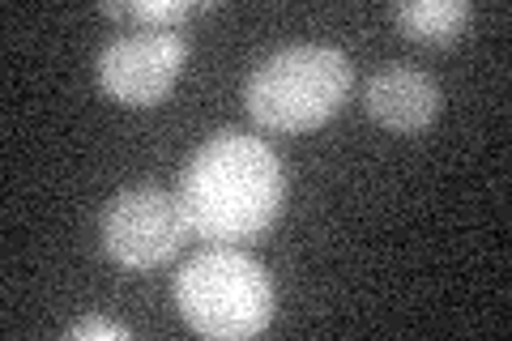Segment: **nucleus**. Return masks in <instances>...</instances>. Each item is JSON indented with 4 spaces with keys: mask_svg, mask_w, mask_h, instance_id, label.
<instances>
[{
    "mask_svg": "<svg viewBox=\"0 0 512 341\" xmlns=\"http://www.w3.org/2000/svg\"><path fill=\"white\" fill-rule=\"evenodd\" d=\"M175 197L192 235L210 243H244L278 222L286 175L278 154L256 133L222 128L188 158Z\"/></svg>",
    "mask_w": 512,
    "mask_h": 341,
    "instance_id": "1",
    "label": "nucleus"
},
{
    "mask_svg": "<svg viewBox=\"0 0 512 341\" xmlns=\"http://www.w3.org/2000/svg\"><path fill=\"white\" fill-rule=\"evenodd\" d=\"M175 303L201 337L244 341L274 320V282L256 256L214 243L175 273Z\"/></svg>",
    "mask_w": 512,
    "mask_h": 341,
    "instance_id": "2",
    "label": "nucleus"
},
{
    "mask_svg": "<svg viewBox=\"0 0 512 341\" xmlns=\"http://www.w3.org/2000/svg\"><path fill=\"white\" fill-rule=\"evenodd\" d=\"M350 86H355V69L346 52L325 43H295L265 56L248 73L244 103L256 124L278 128V133H303L338 116Z\"/></svg>",
    "mask_w": 512,
    "mask_h": 341,
    "instance_id": "3",
    "label": "nucleus"
},
{
    "mask_svg": "<svg viewBox=\"0 0 512 341\" xmlns=\"http://www.w3.org/2000/svg\"><path fill=\"white\" fill-rule=\"evenodd\" d=\"M188 218L175 192L154 188V184H137L116 192L103 205L99 218V235H103V252L124 269H154L167 265L188 239Z\"/></svg>",
    "mask_w": 512,
    "mask_h": 341,
    "instance_id": "4",
    "label": "nucleus"
},
{
    "mask_svg": "<svg viewBox=\"0 0 512 341\" xmlns=\"http://www.w3.org/2000/svg\"><path fill=\"white\" fill-rule=\"evenodd\" d=\"M188 60V35L180 26H133L103 43L99 86L124 107H154L167 99Z\"/></svg>",
    "mask_w": 512,
    "mask_h": 341,
    "instance_id": "5",
    "label": "nucleus"
},
{
    "mask_svg": "<svg viewBox=\"0 0 512 341\" xmlns=\"http://www.w3.org/2000/svg\"><path fill=\"white\" fill-rule=\"evenodd\" d=\"M363 107L376 124L393 128V133H419L440 116V86L419 64L393 60L367 77Z\"/></svg>",
    "mask_w": 512,
    "mask_h": 341,
    "instance_id": "6",
    "label": "nucleus"
},
{
    "mask_svg": "<svg viewBox=\"0 0 512 341\" xmlns=\"http://www.w3.org/2000/svg\"><path fill=\"white\" fill-rule=\"evenodd\" d=\"M470 18V0H406L393 9V22L402 26V35L419 43H453L470 30Z\"/></svg>",
    "mask_w": 512,
    "mask_h": 341,
    "instance_id": "7",
    "label": "nucleus"
},
{
    "mask_svg": "<svg viewBox=\"0 0 512 341\" xmlns=\"http://www.w3.org/2000/svg\"><path fill=\"white\" fill-rule=\"evenodd\" d=\"M205 5H192V0H120V5H103V13L111 18H128L137 26H180L192 13H201Z\"/></svg>",
    "mask_w": 512,
    "mask_h": 341,
    "instance_id": "8",
    "label": "nucleus"
},
{
    "mask_svg": "<svg viewBox=\"0 0 512 341\" xmlns=\"http://www.w3.org/2000/svg\"><path fill=\"white\" fill-rule=\"evenodd\" d=\"M69 337H111V341H124L128 329L120 320H103V316H86V320H77L69 324Z\"/></svg>",
    "mask_w": 512,
    "mask_h": 341,
    "instance_id": "9",
    "label": "nucleus"
}]
</instances>
